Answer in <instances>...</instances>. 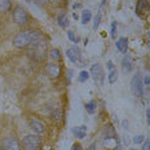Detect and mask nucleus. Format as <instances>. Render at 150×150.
Segmentation results:
<instances>
[{
	"mask_svg": "<svg viewBox=\"0 0 150 150\" xmlns=\"http://www.w3.org/2000/svg\"><path fill=\"white\" fill-rule=\"evenodd\" d=\"M29 48V54L34 60L36 61H43L45 58V52H47V44L43 39L42 34L40 33H35L34 40L31 42V44L27 47Z\"/></svg>",
	"mask_w": 150,
	"mask_h": 150,
	"instance_id": "f257e3e1",
	"label": "nucleus"
},
{
	"mask_svg": "<svg viewBox=\"0 0 150 150\" xmlns=\"http://www.w3.org/2000/svg\"><path fill=\"white\" fill-rule=\"evenodd\" d=\"M36 31H30V30H25L18 33L17 35L14 36L13 39V44L17 47V48H27L31 42L34 40V36H35Z\"/></svg>",
	"mask_w": 150,
	"mask_h": 150,
	"instance_id": "f03ea898",
	"label": "nucleus"
},
{
	"mask_svg": "<svg viewBox=\"0 0 150 150\" xmlns=\"http://www.w3.org/2000/svg\"><path fill=\"white\" fill-rule=\"evenodd\" d=\"M12 18H13L14 23L20 25V26L21 25H26L29 22V13L22 7H16L13 9V13H12Z\"/></svg>",
	"mask_w": 150,
	"mask_h": 150,
	"instance_id": "7ed1b4c3",
	"label": "nucleus"
},
{
	"mask_svg": "<svg viewBox=\"0 0 150 150\" xmlns=\"http://www.w3.org/2000/svg\"><path fill=\"white\" fill-rule=\"evenodd\" d=\"M22 146L25 150H38L40 146V139L35 135H27L22 140Z\"/></svg>",
	"mask_w": 150,
	"mask_h": 150,
	"instance_id": "20e7f679",
	"label": "nucleus"
},
{
	"mask_svg": "<svg viewBox=\"0 0 150 150\" xmlns=\"http://www.w3.org/2000/svg\"><path fill=\"white\" fill-rule=\"evenodd\" d=\"M142 76L140 74H137L133 76L132 82H131V91L136 97H141L142 96Z\"/></svg>",
	"mask_w": 150,
	"mask_h": 150,
	"instance_id": "39448f33",
	"label": "nucleus"
},
{
	"mask_svg": "<svg viewBox=\"0 0 150 150\" xmlns=\"http://www.w3.org/2000/svg\"><path fill=\"white\" fill-rule=\"evenodd\" d=\"M3 149L4 150H22L20 146L18 140L12 136L5 137V139L3 140Z\"/></svg>",
	"mask_w": 150,
	"mask_h": 150,
	"instance_id": "423d86ee",
	"label": "nucleus"
},
{
	"mask_svg": "<svg viewBox=\"0 0 150 150\" xmlns=\"http://www.w3.org/2000/svg\"><path fill=\"white\" fill-rule=\"evenodd\" d=\"M89 75L96 80V82H100L102 83L104 82V69L100 64H95L92 67H91V71H89Z\"/></svg>",
	"mask_w": 150,
	"mask_h": 150,
	"instance_id": "0eeeda50",
	"label": "nucleus"
},
{
	"mask_svg": "<svg viewBox=\"0 0 150 150\" xmlns=\"http://www.w3.org/2000/svg\"><path fill=\"white\" fill-rule=\"evenodd\" d=\"M66 56H67V58L70 60L73 64H78V62L80 61V49H79V47H76V45H74V47H70V48L66 51Z\"/></svg>",
	"mask_w": 150,
	"mask_h": 150,
	"instance_id": "6e6552de",
	"label": "nucleus"
},
{
	"mask_svg": "<svg viewBox=\"0 0 150 150\" xmlns=\"http://www.w3.org/2000/svg\"><path fill=\"white\" fill-rule=\"evenodd\" d=\"M45 73L49 78H52V79H57V78L60 76L61 69H60L58 65H56V64H48L45 66Z\"/></svg>",
	"mask_w": 150,
	"mask_h": 150,
	"instance_id": "1a4fd4ad",
	"label": "nucleus"
},
{
	"mask_svg": "<svg viewBox=\"0 0 150 150\" xmlns=\"http://www.w3.org/2000/svg\"><path fill=\"white\" fill-rule=\"evenodd\" d=\"M150 11V4L148 0H139L136 5V13L139 16H142L145 13H148Z\"/></svg>",
	"mask_w": 150,
	"mask_h": 150,
	"instance_id": "9d476101",
	"label": "nucleus"
},
{
	"mask_svg": "<svg viewBox=\"0 0 150 150\" xmlns=\"http://www.w3.org/2000/svg\"><path fill=\"white\" fill-rule=\"evenodd\" d=\"M30 128L36 133H44V131H45L44 124H43L42 122L36 120V119H31L30 120Z\"/></svg>",
	"mask_w": 150,
	"mask_h": 150,
	"instance_id": "9b49d317",
	"label": "nucleus"
},
{
	"mask_svg": "<svg viewBox=\"0 0 150 150\" xmlns=\"http://www.w3.org/2000/svg\"><path fill=\"white\" fill-rule=\"evenodd\" d=\"M117 49L120 51L122 53H126L127 52V47H128V40L126 38H120V39L117 40Z\"/></svg>",
	"mask_w": 150,
	"mask_h": 150,
	"instance_id": "f8f14e48",
	"label": "nucleus"
},
{
	"mask_svg": "<svg viewBox=\"0 0 150 150\" xmlns=\"http://www.w3.org/2000/svg\"><path fill=\"white\" fill-rule=\"evenodd\" d=\"M73 133L75 135V137L78 139H83L86 137V133H87V127L86 126H79V127H75L73 129Z\"/></svg>",
	"mask_w": 150,
	"mask_h": 150,
	"instance_id": "ddd939ff",
	"label": "nucleus"
},
{
	"mask_svg": "<svg viewBox=\"0 0 150 150\" xmlns=\"http://www.w3.org/2000/svg\"><path fill=\"white\" fill-rule=\"evenodd\" d=\"M57 23L60 25V27H62V29H66V27H69L70 22H69L67 16H66V14H61V16H58V18H57Z\"/></svg>",
	"mask_w": 150,
	"mask_h": 150,
	"instance_id": "4468645a",
	"label": "nucleus"
},
{
	"mask_svg": "<svg viewBox=\"0 0 150 150\" xmlns=\"http://www.w3.org/2000/svg\"><path fill=\"white\" fill-rule=\"evenodd\" d=\"M122 67H123V70L127 71V73H129V71L132 70V62H131V58L128 57V56H124V57H123V61H122Z\"/></svg>",
	"mask_w": 150,
	"mask_h": 150,
	"instance_id": "2eb2a0df",
	"label": "nucleus"
},
{
	"mask_svg": "<svg viewBox=\"0 0 150 150\" xmlns=\"http://www.w3.org/2000/svg\"><path fill=\"white\" fill-rule=\"evenodd\" d=\"M12 7L11 0H0V13H5Z\"/></svg>",
	"mask_w": 150,
	"mask_h": 150,
	"instance_id": "dca6fc26",
	"label": "nucleus"
},
{
	"mask_svg": "<svg viewBox=\"0 0 150 150\" xmlns=\"http://www.w3.org/2000/svg\"><path fill=\"white\" fill-rule=\"evenodd\" d=\"M108 79H109V83L110 84H114L118 80V71L115 70V69L114 70H110V73L108 75Z\"/></svg>",
	"mask_w": 150,
	"mask_h": 150,
	"instance_id": "f3484780",
	"label": "nucleus"
},
{
	"mask_svg": "<svg viewBox=\"0 0 150 150\" xmlns=\"http://www.w3.org/2000/svg\"><path fill=\"white\" fill-rule=\"evenodd\" d=\"M96 101H89V102H87L86 104V110L88 114H95V111H96Z\"/></svg>",
	"mask_w": 150,
	"mask_h": 150,
	"instance_id": "a211bd4d",
	"label": "nucleus"
},
{
	"mask_svg": "<svg viewBox=\"0 0 150 150\" xmlns=\"http://www.w3.org/2000/svg\"><path fill=\"white\" fill-rule=\"evenodd\" d=\"M91 17H92V13H91V11H84L83 13H82V23L83 25H86V23H88L89 21H91Z\"/></svg>",
	"mask_w": 150,
	"mask_h": 150,
	"instance_id": "6ab92c4d",
	"label": "nucleus"
},
{
	"mask_svg": "<svg viewBox=\"0 0 150 150\" xmlns=\"http://www.w3.org/2000/svg\"><path fill=\"white\" fill-rule=\"evenodd\" d=\"M62 117H64V114H62V110H60V109H57V110L52 112V119L54 122H61Z\"/></svg>",
	"mask_w": 150,
	"mask_h": 150,
	"instance_id": "aec40b11",
	"label": "nucleus"
},
{
	"mask_svg": "<svg viewBox=\"0 0 150 150\" xmlns=\"http://www.w3.org/2000/svg\"><path fill=\"white\" fill-rule=\"evenodd\" d=\"M89 73L88 71H80V74H79V78H78V80H79L80 83H83V82H87V80L89 79Z\"/></svg>",
	"mask_w": 150,
	"mask_h": 150,
	"instance_id": "412c9836",
	"label": "nucleus"
},
{
	"mask_svg": "<svg viewBox=\"0 0 150 150\" xmlns=\"http://www.w3.org/2000/svg\"><path fill=\"white\" fill-rule=\"evenodd\" d=\"M51 58H52V60H54V61L60 60V58H61L60 51H58V49H52V51H51Z\"/></svg>",
	"mask_w": 150,
	"mask_h": 150,
	"instance_id": "4be33fe9",
	"label": "nucleus"
},
{
	"mask_svg": "<svg viewBox=\"0 0 150 150\" xmlns=\"http://www.w3.org/2000/svg\"><path fill=\"white\" fill-rule=\"evenodd\" d=\"M67 36H69V39H70L71 42L75 43V44H76V43L79 42V38H78L76 35H75V34L73 33V31H67Z\"/></svg>",
	"mask_w": 150,
	"mask_h": 150,
	"instance_id": "5701e85b",
	"label": "nucleus"
},
{
	"mask_svg": "<svg viewBox=\"0 0 150 150\" xmlns=\"http://www.w3.org/2000/svg\"><path fill=\"white\" fill-rule=\"evenodd\" d=\"M115 36H117V22L112 21L111 22V38L115 39Z\"/></svg>",
	"mask_w": 150,
	"mask_h": 150,
	"instance_id": "b1692460",
	"label": "nucleus"
},
{
	"mask_svg": "<svg viewBox=\"0 0 150 150\" xmlns=\"http://www.w3.org/2000/svg\"><path fill=\"white\" fill-rule=\"evenodd\" d=\"M144 141H145V137H144L142 135L136 136L135 139H133V142H135V144H141V142H144Z\"/></svg>",
	"mask_w": 150,
	"mask_h": 150,
	"instance_id": "393cba45",
	"label": "nucleus"
},
{
	"mask_svg": "<svg viewBox=\"0 0 150 150\" xmlns=\"http://www.w3.org/2000/svg\"><path fill=\"white\" fill-rule=\"evenodd\" d=\"M141 150H150V140H149V139H148V140H145V141H144Z\"/></svg>",
	"mask_w": 150,
	"mask_h": 150,
	"instance_id": "a878e982",
	"label": "nucleus"
},
{
	"mask_svg": "<svg viewBox=\"0 0 150 150\" xmlns=\"http://www.w3.org/2000/svg\"><path fill=\"white\" fill-rule=\"evenodd\" d=\"M100 20H101V16L97 14V17H96V20H95V25H93V29H97L98 27V25H100Z\"/></svg>",
	"mask_w": 150,
	"mask_h": 150,
	"instance_id": "bb28decb",
	"label": "nucleus"
},
{
	"mask_svg": "<svg viewBox=\"0 0 150 150\" xmlns=\"http://www.w3.org/2000/svg\"><path fill=\"white\" fill-rule=\"evenodd\" d=\"M71 150H83V149H82V145H80V144H74Z\"/></svg>",
	"mask_w": 150,
	"mask_h": 150,
	"instance_id": "cd10ccee",
	"label": "nucleus"
},
{
	"mask_svg": "<svg viewBox=\"0 0 150 150\" xmlns=\"http://www.w3.org/2000/svg\"><path fill=\"white\" fill-rule=\"evenodd\" d=\"M34 1H35L36 4H39V5H43V4H45L48 0H34Z\"/></svg>",
	"mask_w": 150,
	"mask_h": 150,
	"instance_id": "c85d7f7f",
	"label": "nucleus"
},
{
	"mask_svg": "<svg viewBox=\"0 0 150 150\" xmlns=\"http://www.w3.org/2000/svg\"><path fill=\"white\" fill-rule=\"evenodd\" d=\"M142 84H145V86H149V84H150V78L146 76L145 79H144V83H142Z\"/></svg>",
	"mask_w": 150,
	"mask_h": 150,
	"instance_id": "c756f323",
	"label": "nucleus"
},
{
	"mask_svg": "<svg viewBox=\"0 0 150 150\" xmlns=\"http://www.w3.org/2000/svg\"><path fill=\"white\" fill-rule=\"evenodd\" d=\"M108 69H109V70H114V65H112L111 61L108 62Z\"/></svg>",
	"mask_w": 150,
	"mask_h": 150,
	"instance_id": "7c9ffc66",
	"label": "nucleus"
},
{
	"mask_svg": "<svg viewBox=\"0 0 150 150\" xmlns=\"http://www.w3.org/2000/svg\"><path fill=\"white\" fill-rule=\"evenodd\" d=\"M71 74H73V70H67V79H69V83H70V79H71Z\"/></svg>",
	"mask_w": 150,
	"mask_h": 150,
	"instance_id": "2f4dec72",
	"label": "nucleus"
},
{
	"mask_svg": "<svg viewBox=\"0 0 150 150\" xmlns=\"http://www.w3.org/2000/svg\"><path fill=\"white\" fill-rule=\"evenodd\" d=\"M146 117H148V123H150V109L146 110Z\"/></svg>",
	"mask_w": 150,
	"mask_h": 150,
	"instance_id": "473e14b6",
	"label": "nucleus"
},
{
	"mask_svg": "<svg viewBox=\"0 0 150 150\" xmlns=\"http://www.w3.org/2000/svg\"><path fill=\"white\" fill-rule=\"evenodd\" d=\"M95 149H96V144H92V145L89 146V149H88V150H95Z\"/></svg>",
	"mask_w": 150,
	"mask_h": 150,
	"instance_id": "72a5a7b5",
	"label": "nucleus"
},
{
	"mask_svg": "<svg viewBox=\"0 0 150 150\" xmlns=\"http://www.w3.org/2000/svg\"><path fill=\"white\" fill-rule=\"evenodd\" d=\"M0 150H4V149H3V148H1V146H0Z\"/></svg>",
	"mask_w": 150,
	"mask_h": 150,
	"instance_id": "f704fd0d",
	"label": "nucleus"
},
{
	"mask_svg": "<svg viewBox=\"0 0 150 150\" xmlns=\"http://www.w3.org/2000/svg\"><path fill=\"white\" fill-rule=\"evenodd\" d=\"M132 150H135V149H132Z\"/></svg>",
	"mask_w": 150,
	"mask_h": 150,
	"instance_id": "c9c22d12",
	"label": "nucleus"
}]
</instances>
